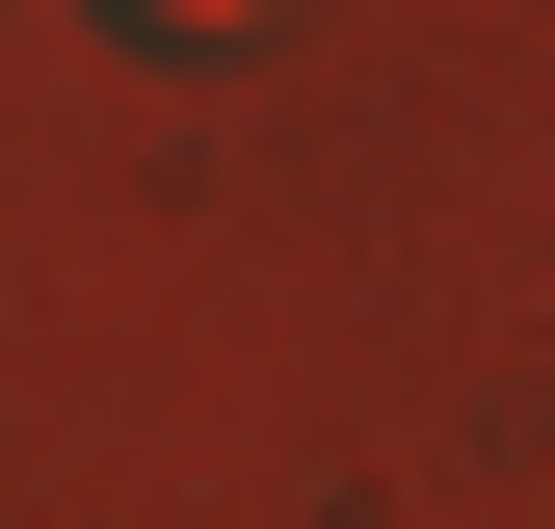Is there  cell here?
Segmentation results:
<instances>
[{"mask_svg":"<svg viewBox=\"0 0 555 529\" xmlns=\"http://www.w3.org/2000/svg\"><path fill=\"white\" fill-rule=\"evenodd\" d=\"M159 27H238V0H159Z\"/></svg>","mask_w":555,"mask_h":529,"instance_id":"1","label":"cell"}]
</instances>
